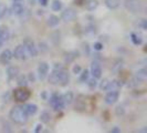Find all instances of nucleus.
Wrapping results in <instances>:
<instances>
[{"mask_svg":"<svg viewBox=\"0 0 147 133\" xmlns=\"http://www.w3.org/2000/svg\"><path fill=\"white\" fill-rule=\"evenodd\" d=\"M59 21H60L59 17L52 15L48 18V26H49V27H57V26L59 24Z\"/></svg>","mask_w":147,"mask_h":133,"instance_id":"24","label":"nucleus"},{"mask_svg":"<svg viewBox=\"0 0 147 133\" xmlns=\"http://www.w3.org/2000/svg\"><path fill=\"white\" fill-rule=\"evenodd\" d=\"M140 26H142V28L144 30L147 29V21L145 19H143V20H140Z\"/></svg>","mask_w":147,"mask_h":133,"instance_id":"42","label":"nucleus"},{"mask_svg":"<svg viewBox=\"0 0 147 133\" xmlns=\"http://www.w3.org/2000/svg\"><path fill=\"white\" fill-rule=\"evenodd\" d=\"M62 98H63L64 104H65V105H69V104H71L72 102H73L74 94H73V92H72V91H67L66 93H64V94L62 96Z\"/></svg>","mask_w":147,"mask_h":133,"instance_id":"19","label":"nucleus"},{"mask_svg":"<svg viewBox=\"0 0 147 133\" xmlns=\"http://www.w3.org/2000/svg\"><path fill=\"white\" fill-rule=\"evenodd\" d=\"M62 72L63 70L62 69H59V70H53L52 73L50 74L49 77V82L51 84H59L60 81H61V77H62Z\"/></svg>","mask_w":147,"mask_h":133,"instance_id":"8","label":"nucleus"},{"mask_svg":"<svg viewBox=\"0 0 147 133\" xmlns=\"http://www.w3.org/2000/svg\"><path fill=\"white\" fill-rule=\"evenodd\" d=\"M96 31H95V27L94 26H88V28L85 29V33H88V35H94Z\"/></svg>","mask_w":147,"mask_h":133,"instance_id":"36","label":"nucleus"},{"mask_svg":"<svg viewBox=\"0 0 147 133\" xmlns=\"http://www.w3.org/2000/svg\"><path fill=\"white\" fill-rule=\"evenodd\" d=\"M91 73L93 75V78L100 79L102 75V68L100 66V63L97 61H93L91 64Z\"/></svg>","mask_w":147,"mask_h":133,"instance_id":"11","label":"nucleus"},{"mask_svg":"<svg viewBox=\"0 0 147 133\" xmlns=\"http://www.w3.org/2000/svg\"><path fill=\"white\" fill-rule=\"evenodd\" d=\"M17 77H18V79H17V83L19 84V87H27V86H28L29 80H28V78H27L26 75L20 74V75H17Z\"/></svg>","mask_w":147,"mask_h":133,"instance_id":"22","label":"nucleus"},{"mask_svg":"<svg viewBox=\"0 0 147 133\" xmlns=\"http://www.w3.org/2000/svg\"><path fill=\"white\" fill-rule=\"evenodd\" d=\"M110 83H111V81L109 79H104V80H102V82L100 83V89H101V90H109Z\"/></svg>","mask_w":147,"mask_h":133,"instance_id":"29","label":"nucleus"},{"mask_svg":"<svg viewBox=\"0 0 147 133\" xmlns=\"http://www.w3.org/2000/svg\"><path fill=\"white\" fill-rule=\"evenodd\" d=\"M24 10V6H23V0H19V1H13L12 7H11V12L13 15L20 16L22 15Z\"/></svg>","mask_w":147,"mask_h":133,"instance_id":"10","label":"nucleus"},{"mask_svg":"<svg viewBox=\"0 0 147 133\" xmlns=\"http://www.w3.org/2000/svg\"><path fill=\"white\" fill-rule=\"evenodd\" d=\"M42 124L41 123H39V124H37V126H36V129H34V132L36 133H39V132H41L42 131Z\"/></svg>","mask_w":147,"mask_h":133,"instance_id":"41","label":"nucleus"},{"mask_svg":"<svg viewBox=\"0 0 147 133\" xmlns=\"http://www.w3.org/2000/svg\"><path fill=\"white\" fill-rule=\"evenodd\" d=\"M2 131L3 132H11L12 131V129H11V126L8 123V122H2Z\"/></svg>","mask_w":147,"mask_h":133,"instance_id":"33","label":"nucleus"},{"mask_svg":"<svg viewBox=\"0 0 147 133\" xmlns=\"http://www.w3.org/2000/svg\"><path fill=\"white\" fill-rule=\"evenodd\" d=\"M115 113H116L117 117H121V115H123V114L125 113V110H124L123 107L118 105V107H116V109H115Z\"/></svg>","mask_w":147,"mask_h":133,"instance_id":"34","label":"nucleus"},{"mask_svg":"<svg viewBox=\"0 0 147 133\" xmlns=\"http://www.w3.org/2000/svg\"><path fill=\"white\" fill-rule=\"evenodd\" d=\"M88 75H90V72H88V70H84L83 72H82L81 77H80V80H81L82 82H85L88 80Z\"/></svg>","mask_w":147,"mask_h":133,"instance_id":"32","label":"nucleus"},{"mask_svg":"<svg viewBox=\"0 0 147 133\" xmlns=\"http://www.w3.org/2000/svg\"><path fill=\"white\" fill-rule=\"evenodd\" d=\"M85 1H86V0H75V5H78V6H82L83 3H85Z\"/></svg>","mask_w":147,"mask_h":133,"instance_id":"44","label":"nucleus"},{"mask_svg":"<svg viewBox=\"0 0 147 133\" xmlns=\"http://www.w3.org/2000/svg\"><path fill=\"white\" fill-rule=\"evenodd\" d=\"M9 115H10V119L17 124H24L28 121V117H29L26 112V108L22 105H15L11 109Z\"/></svg>","mask_w":147,"mask_h":133,"instance_id":"1","label":"nucleus"},{"mask_svg":"<svg viewBox=\"0 0 147 133\" xmlns=\"http://www.w3.org/2000/svg\"><path fill=\"white\" fill-rule=\"evenodd\" d=\"M39 47H40V50H41V52H47V51H48V45L44 43V42H40V43H39Z\"/></svg>","mask_w":147,"mask_h":133,"instance_id":"38","label":"nucleus"},{"mask_svg":"<svg viewBox=\"0 0 147 133\" xmlns=\"http://www.w3.org/2000/svg\"><path fill=\"white\" fill-rule=\"evenodd\" d=\"M13 1H19V0H13Z\"/></svg>","mask_w":147,"mask_h":133,"instance_id":"49","label":"nucleus"},{"mask_svg":"<svg viewBox=\"0 0 147 133\" xmlns=\"http://www.w3.org/2000/svg\"><path fill=\"white\" fill-rule=\"evenodd\" d=\"M24 108H26V112L28 115H34L38 111V107L36 104H28Z\"/></svg>","mask_w":147,"mask_h":133,"instance_id":"23","label":"nucleus"},{"mask_svg":"<svg viewBox=\"0 0 147 133\" xmlns=\"http://www.w3.org/2000/svg\"><path fill=\"white\" fill-rule=\"evenodd\" d=\"M48 72H49V64L47 62H41L39 64V68H38V74H39V79L40 80H44L45 77L48 75Z\"/></svg>","mask_w":147,"mask_h":133,"instance_id":"12","label":"nucleus"},{"mask_svg":"<svg viewBox=\"0 0 147 133\" xmlns=\"http://www.w3.org/2000/svg\"><path fill=\"white\" fill-rule=\"evenodd\" d=\"M122 64H123V61H122V60H118L117 62L115 63V66H113L112 71H113L114 73H118V72L121 71V69H122Z\"/></svg>","mask_w":147,"mask_h":133,"instance_id":"30","label":"nucleus"},{"mask_svg":"<svg viewBox=\"0 0 147 133\" xmlns=\"http://www.w3.org/2000/svg\"><path fill=\"white\" fill-rule=\"evenodd\" d=\"M125 8L132 14H140L143 10V5L140 0H125Z\"/></svg>","mask_w":147,"mask_h":133,"instance_id":"3","label":"nucleus"},{"mask_svg":"<svg viewBox=\"0 0 147 133\" xmlns=\"http://www.w3.org/2000/svg\"><path fill=\"white\" fill-rule=\"evenodd\" d=\"M79 56H80L79 51H70V52H67V53H65V54H64V62H65L66 64L72 63L74 60L76 59V58H79Z\"/></svg>","mask_w":147,"mask_h":133,"instance_id":"15","label":"nucleus"},{"mask_svg":"<svg viewBox=\"0 0 147 133\" xmlns=\"http://www.w3.org/2000/svg\"><path fill=\"white\" fill-rule=\"evenodd\" d=\"M28 80H29V81H34V80H36V79H34V74L33 73H29V77H28Z\"/></svg>","mask_w":147,"mask_h":133,"instance_id":"45","label":"nucleus"},{"mask_svg":"<svg viewBox=\"0 0 147 133\" xmlns=\"http://www.w3.org/2000/svg\"><path fill=\"white\" fill-rule=\"evenodd\" d=\"M12 56L17 60H26V49L23 44H19L16 47L15 51L12 52Z\"/></svg>","mask_w":147,"mask_h":133,"instance_id":"9","label":"nucleus"},{"mask_svg":"<svg viewBox=\"0 0 147 133\" xmlns=\"http://www.w3.org/2000/svg\"><path fill=\"white\" fill-rule=\"evenodd\" d=\"M1 47H2V45H1V44H0V49H1Z\"/></svg>","mask_w":147,"mask_h":133,"instance_id":"48","label":"nucleus"},{"mask_svg":"<svg viewBox=\"0 0 147 133\" xmlns=\"http://www.w3.org/2000/svg\"><path fill=\"white\" fill-rule=\"evenodd\" d=\"M132 41L134 44H142V42H143V40H142V38L140 37V36H137V35H135V33H132Z\"/></svg>","mask_w":147,"mask_h":133,"instance_id":"31","label":"nucleus"},{"mask_svg":"<svg viewBox=\"0 0 147 133\" xmlns=\"http://www.w3.org/2000/svg\"><path fill=\"white\" fill-rule=\"evenodd\" d=\"M7 74H8V78L10 80L15 79L16 77L19 74V69L17 66H9L7 69Z\"/></svg>","mask_w":147,"mask_h":133,"instance_id":"18","label":"nucleus"},{"mask_svg":"<svg viewBox=\"0 0 147 133\" xmlns=\"http://www.w3.org/2000/svg\"><path fill=\"white\" fill-rule=\"evenodd\" d=\"M81 72V66H79V64H76V66H73V73L74 74H79Z\"/></svg>","mask_w":147,"mask_h":133,"instance_id":"40","label":"nucleus"},{"mask_svg":"<svg viewBox=\"0 0 147 133\" xmlns=\"http://www.w3.org/2000/svg\"><path fill=\"white\" fill-rule=\"evenodd\" d=\"M61 18L64 22H71L73 21L74 19L76 18V11L72 9V8H66L65 10L62 12Z\"/></svg>","mask_w":147,"mask_h":133,"instance_id":"6","label":"nucleus"},{"mask_svg":"<svg viewBox=\"0 0 147 133\" xmlns=\"http://www.w3.org/2000/svg\"><path fill=\"white\" fill-rule=\"evenodd\" d=\"M51 8L53 11H59L62 8V2L60 0H53L51 3Z\"/></svg>","mask_w":147,"mask_h":133,"instance_id":"28","label":"nucleus"},{"mask_svg":"<svg viewBox=\"0 0 147 133\" xmlns=\"http://www.w3.org/2000/svg\"><path fill=\"white\" fill-rule=\"evenodd\" d=\"M7 12V7L5 5H0V19H2Z\"/></svg>","mask_w":147,"mask_h":133,"instance_id":"35","label":"nucleus"},{"mask_svg":"<svg viewBox=\"0 0 147 133\" xmlns=\"http://www.w3.org/2000/svg\"><path fill=\"white\" fill-rule=\"evenodd\" d=\"M135 78L138 79L140 81L145 82L147 80V70L146 69H140V70H138L136 72V74H135Z\"/></svg>","mask_w":147,"mask_h":133,"instance_id":"20","label":"nucleus"},{"mask_svg":"<svg viewBox=\"0 0 147 133\" xmlns=\"http://www.w3.org/2000/svg\"><path fill=\"white\" fill-rule=\"evenodd\" d=\"M119 5H121V0H105V6L111 10L117 9Z\"/></svg>","mask_w":147,"mask_h":133,"instance_id":"17","label":"nucleus"},{"mask_svg":"<svg viewBox=\"0 0 147 133\" xmlns=\"http://www.w3.org/2000/svg\"><path fill=\"white\" fill-rule=\"evenodd\" d=\"M50 104H51V107L55 111L62 110V109L65 107L62 96H59V94H57V93H54V94L51 96V98H50Z\"/></svg>","mask_w":147,"mask_h":133,"instance_id":"5","label":"nucleus"},{"mask_svg":"<svg viewBox=\"0 0 147 133\" xmlns=\"http://www.w3.org/2000/svg\"><path fill=\"white\" fill-rule=\"evenodd\" d=\"M40 120H41V122L42 123H49L50 122V120H51V115H50V113L49 112H47V111H44L41 113V115H40Z\"/></svg>","mask_w":147,"mask_h":133,"instance_id":"27","label":"nucleus"},{"mask_svg":"<svg viewBox=\"0 0 147 133\" xmlns=\"http://www.w3.org/2000/svg\"><path fill=\"white\" fill-rule=\"evenodd\" d=\"M118 96H119V92L118 90H110L107 92V94L105 96V103L106 104H114L118 100Z\"/></svg>","mask_w":147,"mask_h":133,"instance_id":"7","label":"nucleus"},{"mask_svg":"<svg viewBox=\"0 0 147 133\" xmlns=\"http://www.w3.org/2000/svg\"><path fill=\"white\" fill-rule=\"evenodd\" d=\"M9 39V31H8L7 27L2 26L0 27V44L3 45V43Z\"/></svg>","mask_w":147,"mask_h":133,"instance_id":"16","label":"nucleus"},{"mask_svg":"<svg viewBox=\"0 0 147 133\" xmlns=\"http://www.w3.org/2000/svg\"><path fill=\"white\" fill-rule=\"evenodd\" d=\"M96 86H97V82H96V79H95V78H93V79L88 80V87H90L91 89L96 88Z\"/></svg>","mask_w":147,"mask_h":133,"instance_id":"37","label":"nucleus"},{"mask_svg":"<svg viewBox=\"0 0 147 133\" xmlns=\"http://www.w3.org/2000/svg\"><path fill=\"white\" fill-rule=\"evenodd\" d=\"M111 132H112V133H119V132H121V129H119V128H117V126H115V128H113V129L111 130Z\"/></svg>","mask_w":147,"mask_h":133,"instance_id":"43","label":"nucleus"},{"mask_svg":"<svg viewBox=\"0 0 147 133\" xmlns=\"http://www.w3.org/2000/svg\"><path fill=\"white\" fill-rule=\"evenodd\" d=\"M103 49V44L101 43V42H96V43H94V50H96V51H101Z\"/></svg>","mask_w":147,"mask_h":133,"instance_id":"39","label":"nucleus"},{"mask_svg":"<svg viewBox=\"0 0 147 133\" xmlns=\"http://www.w3.org/2000/svg\"><path fill=\"white\" fill-rule=\"evenodd\" d=\"M39 3L44 7V6H47V5H48V0H39Z\"/></svg>","mask_w":147,"mask_h":133,"instance_id":"46","label":"nucleus"},{"mask_svg":"<svg viewBox=\"0 0 147 133\" xmlns=\"http://www.w3.org/2000/svg\"><path fill=\"white\" fill-rule=\"evenodd\" d=\"M85 108H86V104H85V98H84L83 96H79L78 98H76L74 109H75V111L82 112V111H85Z\"/></svg>","mask_w":147,"mask_h":133,"instance_id":"14","label":"nucleus"},{"mask_svg":"<svg viewBox=\"0 0 147 133\" xmlns=\"http://www.w3.org/2000/svg\"><path fill=\"white\" fill-rule=\"evenodd\" d=\"M12 58H13L12 52L10 51L9 49H6V50H3V51L1 52V54H0V62L6 66V64H8L12 60Z\"/></svg>","mask_w":147,"mask_h":133,"instance_id":"13","label":"nucleus"},{"mask_svg":"<svg viewBox=\"0 0 147 133\" xmlns=\"http://www.w3.org/2000/svg\"><path fill=\"white\" fill-rule=\"evenodd\" d=\"M23 47H24V49H26V52L29 54L30 57H32V58L37 57L38 49H37V47H36L34 41H33L32 39L26 38V39L23 40Z\"/></svg>","mask_w":147,"mask_h":133,"instance_id":"4","label":"nucleus"},{"mask_svg":"<svg viewBox=\"0 0 147 133\" xmlns=\"http://www.w3.org/2000/svg\"><path fill=\"white\" fill-rule=\"evenodd\" d=\"M70 81V75L69 73L63 70V72H62V77H61V81H60V84L61 86H66L67 83Z\"/></svg>","mask_w":147,"mask_h":133,"instance_id":"26","label":"nucleus"},{"mask_svg":"<svg viewBox=\"0 0 147 133\" xmlns=\"http://www.w3.org/2000/svg\"><path fill=\"white\" fill-rule=\"evenodd\" d=\"M31 96V92L27 87H20L13 91V98L17 102H26Z\"/></svg>","mask_w":147,"mask_h":133,"instance_id":"2","label":"nucleus"},{"mask_svg":"<svg viewBox=\"0 0 147 133\" xmlns=\"http://www.w3.org/2000/svg\"><path fill=\"white\" fill-rule=\"evenodd\" d=\"M98 6V1L97 0H86L85 1V8L88 11H93L95 10Z\"/></svg>","mask_w":147,"mask_h":133,"instance_id":"21","label":"nucleus"},{"mask_svg":"<svg viewBox=\"0 0 147 133\" xmlns=\"http://www.w3.org/2000/svg\"><path fill=\"white\" fill-rule=\"evenodd\" d=\"M29 3L30 5H34L36 3V0H29Z\"/></svg>","mask_w":147,"mask_h":133,"instance_id":"47","label":"nucleus"},{"mask_svg":"<svg viewBox=\"0 0 147 133\" xmlns=\"http://www.w3.org/2000/svg\"><path fill=\"white\" fill-rule=\"evenodd\" d=\"M60 38H61V33L60 31H54L51 35V41L53 42V44L58 45L60 43Z\"/></svg>","mask_w":147,"mask_h":133,"instance_id":"25","label":"nucleus"}]
</instances>
